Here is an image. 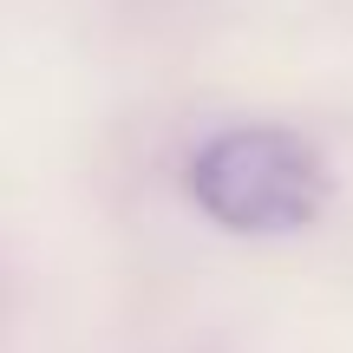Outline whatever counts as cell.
<instances>
[{
  "label": "cell",
  "mask_w": 353,
  "mask_h": 353,
  "mask_svg": "<svg viewBox=\"0 0 353 353\" xmlns=\"http://www.w3.org/2000/svg\"><path fill=\"white\" fill-rule=\"evenodd\" d=\"M190 196L236 236H288L327 203V164L288 125H223L190 157Z\"/></svg>",
  "instance_id": "cell-1"
}]
</instances>
